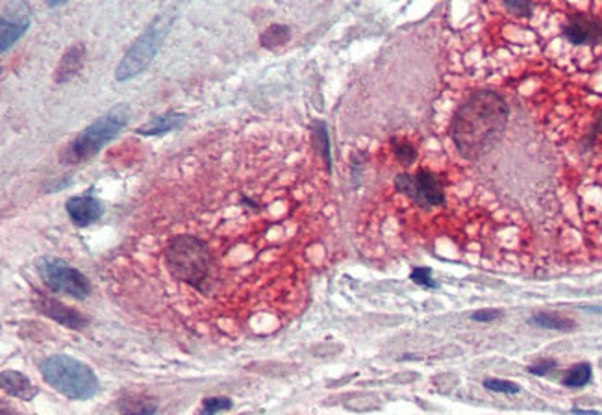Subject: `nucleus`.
<instances>
[{"label": "nucleus", "instance_id": "nucleus-1", "mask_svg": "<svg viewBox=\"0 0 602 415\" xmlns=\"http://www.w3.org/2000/svg\"><path fill=\"white\" fill-rule=\"evenodd\" d=\"M510 108L497 91L480 89L459 106L452 119V139L458 153L478 160L501 141L506 130Z\"/></svg>", "mask_w": 602, "mask_h": 415}, {"label": "nucleus", "instance_id": "nucleus-2", "mask_svg": "<svg viewBox=\"0 0 602 415\" xmlns=\"http://www.w3.org/2000/svg\"><path fill=\"white\" fill-rule=\"evenodd\" d=\"M41 377L48 386L72 401H87L99 392V378L87 363L67 356L54 354L39 363Z\"/></svg>", "mask_w": 602, "mask_h": 415}, {"label": "nucleus", "instance_id": "nucleus-3", "mask_svg": "<svg viewBox=\"0 0 602 415\" xmlns=\"http://www.w3.org/2000/svg\"><path fill=\"white\" fill-rule=\"evenodd\" d=\"M130 117V108L126 104L115 106L113 110H110L106 115H102L101 119H96L95 123L89 124L84 132L78 134V138L72 141L67 147V150L63 153V162L67 163H80L86 162L95 154H99L104 145H108L115 135L119 134L121 130L125 128Z\"/></svg>", "mask_w": 602, "mask_h": 415}, {"label": "nucleus", "instance_id": "nucleus-4", "mask_svg": "<svg viewBox=\"0 0 602 415\" xmlns=\"http://www.w3.org/2000/svg\"><path fill=\"white\" fill-rule=\"evenodd\" d=\"M172 21H174V11L172 10L163 11L158 17H154L152 23L143 30V34L135 39L134 45L125 54V57L121 60L119 67L115 71L117 80H132V78L138 77L139 72H143L152 63L160 45L163 43V39L167 38Z\"/></svg>", "mask_w": 602, "mask_h": 415}, {"label": "nucleus", "instance_id": "nucleus-5", "mask_svg": "<svg viewBox=\"0 0 602 415\" xmlns=\"http://www.w3.org/2000/svg\"><path fill=\"white\" fill-rule=\"evenodd\" d=\"M38 272L45 286L54 293H63L72 299H86L91 293V284L86 275L60 258H41L38 262Z\"/></svg>", "mask_w": 602, "mask_h": 415}, {"label": "nucleus", "instance_id": "nucleus-6", "mask_svg": "<svg viewBox=\"0 0 602 415\" xmlns=\"http://www.w3.org/2000/svg\"><path fill=\"white\" fill-rule=\"evenodd\" d=\"M395 187L398 193H404L420 208H437L445 202L443 184L434 172L420 169L416 177L398 175L395 178Z\"/></svg>", "mask_w": 602, "mask_h": 415}, {"label": "nucleus", "instance_id": "nucleus-7", "mask_svg": "<svg viewBox=\"0 0 602 415\" xmlns=\"http://www.w3.org/2000/svg\"><path fill=\"white\" fill-rule=\"evenodd\" d=\"M564 35L573 45H601L602 21L582 13L571 15L565 24Z\"/></svg>", "mask_w": 602, "mask_h": 415}, {"label": "nucleus", "instance_id": "nucleus-8", "mask_svg": "<svg viewBox=\"0 0 602 415\" xmlns=\"http://www.w3.org/2000/svg\"><path fill=\"white\" fill-rule=\"evenodd\" d=\"M30 26V10L28 6L24 2H17L10 8V11H6L2 15V23H0V28H2V52H6L8 48L13 47Z\"/></svg>", "mask_w": 602, "mask_h": 415}, {"label": "nucleus", "instance_id": "nucleus-9", "mask_svg": "<svg viewBox=\"0 0 602 415\" xmlns=\"http://www.w3.org/2000/svg\"><path fill=\"white\" fill-rule=\"evenodd\" d=\"M65 208H67V214L72 223L78 226L91 225V223L101 219L102 214H104L102 202L91 195L71 197Z\"/></svg>", "mask_w": 602, "mask_h": 415}, {"label": "nucleus", "instance_id": "nucleus-10", "mask_svg": "<svg viewBox=\"0 0 602 415\" xmlns=\"http://www.w3.org/2000/svg\"><path fill=\"white\" fill-rule=\"evenodd\" d=\"M39 310L43 311L47 317H50V319L57 321L60 325L67 326V328L82 330L86 328L87 325V319L84 315L78 314V311L72 310V308H69V306L62 304V302L56 301V299L43 297V299L39 301Z\"/></svg>", "mask_w": 602, "mask_h": 415}, {"label": "nucleus", "instance_id": "nucleus-11", "mask_svg": "<svg viewBox=\"0 0 602 415\" xmlns=\"http://www.w3.org/2000/svg\"><path fill=\"white\" fill-rule=\"evenodd\" d=\"M0 382H2V389L6 393H10L11 397H19L23 401H32L38 395V387L30 382V378L24 377L23 372L13 371V369L2 371Z\"/></svg>", "mask_w": 602, "mask_h": 415}, {"label": "nucleus", "instance_id": "nucleus-12", "mask_svg": "<svg viewBox=\"0 0 602 415\" xmlns=\"http://www.w3.org/2000/svg\"><path fill=\"white\" fill-rule=\"evenodd\" d=\"M184 123H186V115L177 114V111H169V114H163L160 117H154L150 123H147L145 126L138 128V134L141 135H162L172 132V130L182 128Z\"/></svg>", "mask_w": 602, "mask_h": 415}, {"label": "nucleus", "instance_id": "nucleus-13", "mask_svg": "<svg viewBox=\"0 0 602 415\" xmlns=\"http://www.w3.org/2000/svg\"><path fill=\"white\" fill-rule=\"evenodd\" d=\"M84 54H86L84 47L77 45V47H72L71 50H69V52L63 56L62 65H60V69H57V77H56V80L60 82V84H62V82H65V80H69V78H72L78 71H80Z\"/></svg>", "mask_w": 602, "mask_h": 415}, {"label": "nucleus", "instance_id": "nucleus-14", "mask_svg": "<svg viewBox=\"0 0 602 415\" xmlns=\"http://www.w3.org/2000/svg\"><path fill=\"white\" fill-rule=\"evenodd\" d=\"M530 323L535 326H541V328H550V330H574L576 323L569 317H564L559 314H550V311H541V314H535L530 317Z\"/></svg>", "mask_w": 602, "mask_h": 415}, {"label": "nucleus", "instance_id": "nucleus-15", "mask_svg": "<svg viewBox=\"0 0 602 415\" xmlns=\"http://www.w3.org/2000/svg\"><path fill=\"white\" fill-rule=\"evenodd\" d=\"M591 380V365L589 363H579L567 372L564 378V386L567 387H582Z\"/></svg>", "mask_w": 602, "mask_h": 415}, {"label": "nucleus", "instance_id": "nucleus-16", "mask_svg": "<svg viewBox=\"0 0 602 415\" xmlns=\"http://www.w3.org/2000/svg\"><path fill=\"white\" fill-rule=\"evenodd\" d=\"M289 39V30L286 26H271L262 38L263 45L267 47H274V45H282Z\"/></svg>", "mask_w": 602, "mask_h": 415}, {"label": "nucleus", "instance_id": "nucleus-17", "mask_svg": "<svg viewBox=\"0 0 602 415\" xmlns=\"http://www.w3.org/2000/svg\"><path fill=\"white\" fill-rule=\"evenodd\" d=\"M484 386H486V389H489V392L510 393V395L519 393V386H517V384L508 380H498V378H488V380L484 382Z\"/></svg>", "mask_w": 602, "mask_h": 415}, {"label": "nucleus", "instance_id": "nucleus-18", "mask_svg": "<svg viewBox=\"0 0 602 415\" xmlns=\"http://www.w3.org/2000/svg\"><path fill=\"white\" fill-rule=\"evenodd\" d=\"M232 408V401L226 397H213V399H206L202 414H216V411H226Z\"/></svg>", "mask_w": 602, "mask_h": 415}, {"label": "nucleus", "instance_id": "nucleus-19", "mask_svg": "<svg viewBox=\"0 0 602 415\" xmlns=\"http://www.w3.org/2000/svg\"><path fill=\"white\" fill-rule=\"evenodd\" d=\"M410 278L416 284H419V286H425V287H437V284H435V280L432 278V271L428 267H416L413 271H411Z\"/></svg>", "mask_w": 602, "mask_h": 415}, {"label": "nucleus", "instance_id": "nucleus-20", "mask_svg": "<svg viewBox=\"0 0 602 415\" xmlns=\"http://www.w3.org/2000/svg\"><path fill=\"white\" fill-rule=\"evenodd\" d=\"M316 138L319 139V147L323 157H325L326 167L330 169V143H328V134H326V126L323 123H316Z\"/></svg>", "mask_w": 602, "mask_h": 415}, {"label": "nucleus", "instance_id": "nucleus-21", "mask_svg": "<svg viewBox=\"0 0 602 415\" xmlns=\"http://www.w3.org/2000/svg\"><path fill=\"white\" fill-rule=\"evenodd\" d=\"M502 2L506 4L511 13L519 15V17H528L532 13L530 0H502Z\"/></svg>", "mask_w": 602, "mask_h": 415}, {"label": "nucleus", "instance_id": "nucleus-22", "mask_svg": "<svg viewBox=\"0 0 602 415\" xmlns=\"http://www.w3.org/2000/svg\"><path fill=\"white\" fill-rule=\"evenodd\" d=\"M554 367H556L554 360H540V362L535 363V365L528 367V371H530L532 375H537V377H543V375H547V372L552 371V369H554Z\"/></svg>", "mask_w": 602, "mask_h": 415}, {"label": "nucleus", "instance_id": "nucleus-23", "mask_svg": "<svg viewBox=\"0 0 602 415\" xmlns=\"http://www.w3.org/2000/svg\"><path fill=\"white\" fill-rule=\"evenodd\" d=\"M395 153H397V157L401 160V163H404V165L413 162V157H416V150H413L410 145H398V147L395 148Z\"/></svg>", "mask_w": 602, "mask_h": 415}, {"label": "nucleus", "instance_id": "nucleus-24", "mask_svg": "<svg viewBox=\"0 0 602 415\" xmlns=\"http://www.w3.org/2000/svg\"><path fill=\"white\" fill-rule=\"evenodd\" d=\"M501 315H502L501 310H480V311H474L473 319L478 321V323H489V321H497Z\"/></svg>", "mask_w": 602, "mask_h": 415}, {"label": "nucleus", "instance_id": "nucleus-25", "mask_svg": "<svg viewBox=\"0 0 602 415\" xmlns=\"http://www.w3.org/2000/svg\"><path fill=\"white\" fill-rule=\"evenodd\" d=\"M65 2H69V0H48V6H50V8H56V6L65 4Z\"/></svg>", "mask_w": 602, "mask_h": 415}]
</instances>
